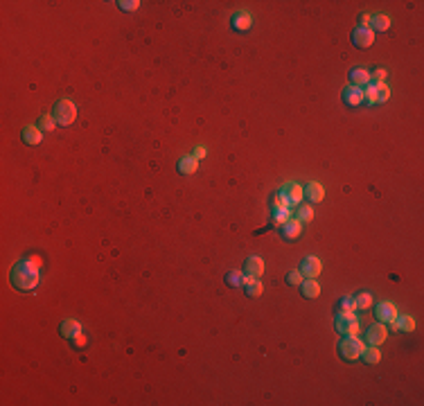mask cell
<instances>
[{
	"label": "cell",
	"mask_w": 424,
	"mask_h": 406,
	"mask_svg": "<svg viewBox=\"0 0 424 406\" xmlns=\"http://www.w3.org/2000/svg\"><path fill=\"white\" fill-rule=\"evenodd\" d=\"M38 269H41V260L38 257H27V260H21L11 267L9 271V282L14 284L21 291H32V289L38 287Z\"/></svg>",
	"instance_id": "6da1fadb"
},
{
	"label": "cell",
	"mask_w": 424,
	"mask_h": 406,
	"mask_svg": "<svg viewBox=\"0 0 424 406\" xmlns=\"http://www.w3.org/2000/svg\"><path fill=\"white\" fill-rule=\"evenodd\" d=\"M363 350H366V345H363V341L359 337H345L343 343L339 345V352L345 361H356Z\"/></svg>",
	"instance_id": "7a4b0ae2"
},
{
	"label": "cell",
	"mask_w": 424,
	"mask_h": 406,
	"mask_svg": "<svg viewBox=\"0 0 424 406\" xmlns=\"http://www.w3.org/2000/svg\"><path fill=\"white\" fill-rule=\"evenodd\" d=\"M74 118H77V106H74V102L61 100L57 106H54V120H57V124L68 127V124L74 122Z\"/></svg>",
	"instance_id": "3957f363"
},
{
	"label": "cell",
	"mask_w": 424,
	"mask_h": 406,
	"mask_svg": "<svg viewBox=\"0 0 424 406\" xmlns=\"http://www.w3.org/2000/svg\"><path fill=\"white\" fill-rule=\"evenodd\" d=\"M336 330L345 337H359V318L354 314H339L336 316Z\"/></svg>",
	"instance_id": "277c9868"
},
{
	"label": "cell",
	"mask_w": 424,
	"mask_h": 406,
	"mask_svg": "<svg viewBox=\"0 0 424 406\" xmlns=\"http://www.w3.org/2000/svg\"><path fill=\"white\" fill-rule=\"evenodd\" d=\"M372 41H375V32H372L370 27H356L354 32H352V43H354L356 48H370Z\"/></svg>",
	"instance_id": "5b68a950"
},
{
	"label": "cell",
	"mask_w": 424,
	"mask_h": 406,
	"mask_svg": "<svg viewBox=\"0 0 424 406\" xmlns=\"http://www.w3.org/2000/svg\"><path fill=\"white\" fill-rule=\"evenodd\" d=\"M320 271H323V262H320L318 257L309 255V257L302 260V267H300L302 275H307V278H316V275H320Z\"/></svg>",
	"instance_id": "8992f818"
},
{
	"label": "cell",
	"mask_w": 424,
	"mask_h": 406,
	"mask_svg": "<svg viewBox=\"0 0 424 406\" xmlns=\"http://www.w3.org/2000/svg\"><path fill=\"white\" fill-rule=\"evenodd\" d=\"M377 318H379V321H386V323L395 321V318H397V307L392 303H388V300H384V303L377 304Z\"/></svg>",
	"instance_id": "52a82bcc"
},
{
	"label": "cell",
	"mask_w": 424,
	"mask_h": 406,
	"mask_svg": "<svg viewBox=\"0 0 424 406\" xmlns=\"http://www.w3.org/2000/svg\"><path fill=\"white\" fill-rule=\"evenodd\" d=\"M386 337H388V330L386 327L382 325V323H377V325H372L370 330H368V343L370 345H382L384 341H386Z\"/></svg>",
	"instance_id": "ba28073f"
},
{
	"label": "cell",
	"mask_w": 424,
	"mask_h": 406,
	"mask_svg": "<svg viewBox=\"0 0 424 406\" xmlns=\"http://www.w3.org/2000/svg\"><path fill=\"white\" fill-rule=\"evenodd\" d=\"M343 100L348 106H359V104H363V91L359 86H348L343 91Z\"/></svg>",
	"instance_id": "9c48e42d"
},
{
	"label": "cell",
	"mask_w": 424,
	"mask_h": 406,
	"mask_svg": "<svg viewBox=\"0 0 424 406\" xmlns=\"http://www.w3.org/2000/svg\"><path fill=\"white\" fill-rule=\"evenodd\" d=\"M264 273V260L262 257H248L246 260V267H244V275H250V278H257Z\"/></svg>",
	"instance_id": "30bf717a"
},
{
	"label": "cell",
	"mask_w": 424,
	"mask_h": 406,
	"mask_svg": "<svg viewBox=\"0 0 424 406\" xmlns=\"http://www.w3.org/2000/svg\"><path fill=\"white\" fill-rule=\"evenodd\" d=\"M390 327L392 330H397V332H413L415 330V318L413 316H408V314H404V316L397 314V318L390 321Z\"/></svg>",
	"instance_id": "8fae6325"
},
{
	"label": "cell",
	"mask_w": 424,
	"mask_h": 406,
	"mask_svg": "<svg viewBox=\"0 0 424 406\" xmlns=\"http://www.w3.org/2000/svg\"><path fill=\"white\" fill-rule=\"evenodd\" d=\"M81 332V323L74 321V318H66L64 323H61V337L66 338H74L77 334Z\"/></svg>",
	"instance_id": "7c38bea8"
},
{
	"label": "cell",
	"mask_w": 424,
	"mask_h": 406,
	"mask_svg": "<svg viewBox=\"0 0 424 406\" xmlns=\"http://www.w3.org/2000/svg\"><path fill=\"white\" fill-rule=\"evenodd\" d=\"M305 197L309 199V201L318 203L325 199V187L320 185V183H309L307 187H305Z\"/></svg>",
	"instance_id": "4fadbf2b"
},
{
	"label": "cell",
	"mask_w": 424,
	"mask_h": 406,
	"mask_svg": "<svg viewBox=\"0 0 424 406\" xmlns=\"http://www.w3.org/2000/svg\"><path fill=\"white\" fill-rule=\"evenodd\" d=\"M300 228H302V224L298 219H289L282 224V235H284V239H296L300 235Z\"/></svg>",
	"instance_id": "5bb4252c"
},
{
	"label": "cell",
	"mask_w": 424,
	"mask_h": 406,
	"mask_svg": "<svg viewBox=\"0 0 424 406\" xmlns=\"http://www.w3.org/2000/svg\"><path fill=\"white\" fill-rule=\"evenodd\" d=\"M284 194H286V199H289L291 203H300L302 197H305V190H302V185H298V183H286Z\"/></svg>",
	"instance_id": "9a60e30c"
},
{
	"label": "cell",
	"mask_w": 424,
	"mask_h": 406,
	"mask_svg": "<svg viewBox=\"0 0 424 406\" xmlns=\"http://www.w3.org/2000/svg\"><path fill=\"white\" fill-rule=\"evenodd\" d=\"M196 169H199V161H196L194 156H185V158H180L178 161L180 174H196Z\"/></svg>",
	"instance_id": "2e32d148"
},
{
	"label": "cell",
	"mask_w": 424,
	"mask_h": 406,
	"mask_svg": "<svg viewBox=\"0 0 424 406\" xmlns=\"http://www.w3.org/2000/svg\"><path fill=\"white\" fill-rule=\"evenodd\" d=\"M350 79H352V86H366V84H370V79H372V75L368 72V70H363V68H356V70H352L350 72Z\"/></svg>",
	"instance_id": "e0dca14e"
},
{
	"label": "cell",
	"mask_w": 424,
	"mask_h": 406,
	"mask_svg": "<svg viewBox=\"0 0 424 406\" xmlns=\"http://www.w3.org/2000/svg\"><path fill=\"white\" fill-rule=\"evenodd\" d=\"M233 25H235V30H250V25H253V16L250 14H246V11H239V14H235V18H233Z\"/></svg>",
	"instance_id": "ac0fdd59"
},
{
	"label": "cell",
	"mask_w": 424,
	"mask_h": 406,
	"mask_svg": "<svg viewBox=\"0 0 424 406\" xmlns=\"http://www.w3.org/2000/svg\"><path fill=\"white\" fill-rule=\"evenodd\" d=\"M244 287H246V294L253 296V298H257V296L262 294V282L257 278H250V275H244Z\"/></svg>",
	"instance_id": "d6986e66"
},
{
	"label": "cell",
	"mask_w": 424,
	"mask_h": 406,
	"mask_svg": "<svg viewBox=\"0 0 424 406\" xmlns=\"http://www.w3.org/2000/svg\"><path fill=\"white\" fill-rule=\"evenodd\" d=\"M300 287H302V296H305V298H316V296L320 294V284H318L314 278L300 282Z\"/></svg>",
	"instance_id": "ffe728a7"
},
{
	"label": "cell",
	"mask_w": 424,
	"mask_h": 406,
	"mask_svg": "<svg viewBox=\"0 0 424 406\" xmlns=\"http://www.w3.org/2000/svg\"><path fill=\"white\" fill-rule=\"evenodd\" d=\"M23 140H25L27 144H41L43 134L38 131L36 127H25L23 129Z\"/></svg>",
	"instance_id": "44dd1931"
},
{
	"label": "cell",
	"mask_w": 424,
	"mask_h": 406,
	"mask_svg": "<svg viewBox=\"0 0 424 406\" xmlns=\"http://www.w3.org/2000/svg\"><path fill=\"white\" fill-rule=\"evenodd\" d=\"M361 357L366 359V364H370V366H375V364H379V361H382V352L377 350V345L366 347V350L361 352Z\"/></svg>",
	"instance_id": "7402d4cb"
},
{
	"label": "cell",
	"mask_w": 424,
	"mask_h": 406,
	"mask_svg": "<svg viewBox=\"0 0 424 406\" xmlns=\"http://www.w3.org/2000/svg\"><path fill=\"white\" fill-rule=\"evenodd\" d=\"M372 27H375L377 32H386L388 27H390V18L386 16V14H377V16H372Z\"/></svg>",
	"instance_id": "603a6c76"
},
{
	"label": "cell",
	"mask_w": 424,
	"mask_h": 406,
	"mask_svg": "<svg viewBox=\"0 0 424 406\" xmlns=\"http://www.w3.org/2000/svg\"><path fill=\"white\" fill-rule=\"evenodd\" d=\"M354 304H356V309H368V307L372 304V296L366 294V291H361V294H356Z\"/></svg>",
	"instance_id": "cb8c5ba5"
},
{
	"label": "cell",
	"mask_w": 424,
	"mask_h": 406,
	"mask_svg": "<svg viewBox=\"0 0 424 406\" xmlns=\"http://www.w3.org/2000/svg\"><path fill=\"white\" fill-rule=\"evenodd\" d=\"M312 219H314V210L309 208V205H300V208H298V221H300V224H309Z\"/></svg>",
	"instance_id": "d4e9b609"
},
{
	"label": "cell",
	"mask_w": 424,
	"mask_h": 406,
	"mask_svg": "<svg viewBox=\"0 0 424 406\" xmlns=\"http://www.w3.org/2000/svg\"><path fill=\"white\" fill-rule=\"evenodd\" d=\"M375 95H377V104L379 102H386L390 97V88L386 84H375Z\"/></svg>",
	"instance_id": "484cf974"
},
{
	"label": "cell",
	"mask_w": 424,
	"mask_h": 406,
	"mask_svg": "<svg viewBox=\"0 0 424 406\" xmlns=\"http://www.w3.org/2000/svg\"><path fill=\"white\" fill-rule=\"evenodd\" d=\"M226 282H228L230 287H242V284H244V273L230 271L228 275H226Z\"/></svg>",
	"instance_id": "4316f807"
},
{
	"label": "cell",
	"mask_w": 424,
	"mask_h": 406,
	"mask_svg": "<svg viewBox=\"0 0 424 406\" xmlns=\"http://www.w3.org/2000/svg\"><path fill=\"white\" fill-rule=\"evenodd\" d=\"M273 203H276V210H282V208H291V201L286 199L284 192H278L276 197H273Z\"/></svg>",
	"instance_id": "83f0119b"
},
{
	"label": "cell",
	"mask_w": 424,
	"mask_h": 406,
	"mask_svg": "<svg viewBox=\"0 0 424 406\" xmlns=\"http://www.w3.org/2000/svg\"><path fill=\"white\" fill-rule=\"evenodd\" d=\"M354 311H356L354 298H343L341 300V314H354Z\"/></svg>",
	"instance_id": "f1b7e54d"
},
{
	"label": "cell",
	"mask_w": 424,
	"mask_h": 406,
	"mask_svg": "<svg viewBox=\"0 0 424 406\" xmlns=\"http://www.w3.org/2000/svg\"><path fill=\"white\" fill-rule=\"evenodd\" d=\"M273 219H276V224H284V221L291 219V210L289 208H282V210H276V214H273Z\"/></svg>",
	"instance_id": "f546056e"
},
{
	"label": "cell",
	"mask_w": 424,
	"mask_h": 406,
	"mask_svg": "<svg viewBox=\"0 0 424 406\" xmlns=\"http://www.w3.org/2000/svg\"><path fill=\"white\" fill-rule=\"evenodd\" d=\"M54 127H57L54 115H43L41 118V129H45V131H54Z\"/></svg>",
	"instance_id": "4dcf8cb0"
},
{
	"label": "cell",
	"mask_w": 424,
	"mask_h": 406,
	"mask_svg": "<svg viewBox=\"0 0 424 406\" xmlns=\"http://www.w3.org/2000/svg\"><path fill=\"white\" fill-rule=\"evenodd\" d=\"M117 5H120L122 11H136L140 7V2L138 0H122V2H117Z\"/></svg>",
	"instance_id": "1f68e13d"
},
{
	"label": "cell",
	"mask_w": 424,
	"mask_h": 406,
	"mask_svg": "<svg viewBox=\"0 0 424 406\" xmlns=\"http://www.w3.org/2000/svg\"><path fill=\"white\" fill-rule=\"evenodd\" d=\"M286 280H289V284H300L302 282V273L300 271H291L289 275H286Z\"/></svg>",
	"instance_id": "d6a6232c"
},
{
	"label": "cell",
	"mask_w": 424,
	"mask_h": 406,
	"mask_svg": "<svg viewBox=\"0 0 424 406\" xmlns=\"http://www.w3.org/2000/svg\"><path fill=\"white\" fill-rule=\"evenodd\" d=\"M72 341H74V345H77V347H84L86 343H88V338H86L84 332H79V334H77V337H74Z\"/></svg>",
	"instance_id": "836d02e7"
},
{
	"label": "cell",
	"mask_w": 424,
	"mask_h": 406,
	"mask_svg": "<svg viewBox=\"0 0 424 406\" xmlns=\"http://www.w3.org/2000/svg\"><path fill=\"white\" fill-rule=\"evenodd\" d=\"M375 79H377V84H384V79H386V70H384V68H377V70H375Z\"/></svg>",
	"instance_id": "e575fe53"
},
{
	"label": "cell",
	"mask_w": 424,
	"mask_h": 406,
	"mask_svg": "<svg viewBox=\"0 0 424 406\" xmlns=\"http://www.w3.org/2000/svg\"><path fill=\"white\" fill-rule=\"evenodd\" d=\"M206 154H208V151H206V147H196V149H194V154H192V156H194L196 161H201V158H206Z\"/></svg>",
	"instance_id": "d590c367"
},
{
	"label": "cell",
	"mask_w": 424,
	"mask_h": 406,
	"mask_svg": "<svg viewBox=\"0 0 424 406\" xmlns=\"http://www.w3.org/2000/svg\"><path fill=\"white\" fill-rule=\"evenodd\" d=\"M361 23H363V25H361V27H370V23H372V16H368V14H363V16H361Z\"/></svg>",
	"instance_id": "8d00e7d4"
}]
</instances>
